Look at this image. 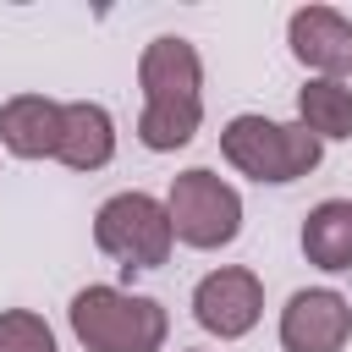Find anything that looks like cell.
Wrapping results in <instances>:
<instances>
[{
  "instance_id": "cell-1",
  "label": "cell",
  "mask_w": 352,
  "mask_h": 352,
  "mask_svg": "<svg viewBox=\"0 0 352 352\" xmlns=\"http://www.w3.org/2000/svg\"><path fill=\"white\" fill-rule=\"evenodd\" d=\"M66 319L82 352H165V336H170V314L160 297H143L110 280L72 292Z\"/></svg>"
},
{
  "instance_id": "cell-2",
  "label": "cell",
  "mask_w": 352,
  "mask_h": 352,
  "mask_svg": "<svg viewBox=\"0 0 352 352\" xmlns=\"http://www.w3.org/2000/svg\"><path fill=\"white\" fill-rule=\"evenodd\" d=\"M220 154L236 176H248L258 187H292L308 170H319L324 143L302 121H270L258 110H242L220 126Z\"/></svg>"
},
{
  "instance_id": "cell-3",
  "label": "cell",
  "mask_w": 352,
  "mask_h": 352,
  "mask_svg": "<svg viewBox=\"0 0 352 352\" xmlns=\"http://www.w3.org/2000/svg\"><path fill=\"white\" fill-rule=\"evenodd\" d=\"M165 214H170V231L182 248H198V253H214V248H231L242 236V192L214 176L209 165H192L182 176H170L165 187Z\"/></svg>"
},
{
  "instance_id": "cell-4",
  "label": "cell",
  "mask_w": 352,
  "mask_h": 352,
  "mask_svg": "<svg viewBox=\"0 0 352 352\" xmlns=\"http://www.w3.org/2000/svg\"><path fill=\"white\" fill-rule=\"evenodd\" d=\"M94 248L126 270H160L176 248V231H170V214H165V198L154 192H110L99 209H94Z\"/></svg>"
},
{
  "instance_id": "cell-5",
  "label": "cell",
  "mask_w": 352,
  "mask_h": 352,
  "mask_svg": "<svg viewBox=\"0 0 352 352\" xmlns=\"http://www.w3.org/2000/svg\"><path fill=\"white\" fill-rule=\"evenodd\" d=\"M192 319H198V330H209L220 341L253 336L258 319H264V280L248 264H220V270L198 275V286H192Z\"/></svg>"
},
{
  "instance_id": "cell-6",
  "label": "cell",
  "mask_w": 352,
  "mask_h": 352,
  "mask_svg": "<svg viewBox=\"0 0 352 352\" xmlns=\"http://www.w3.org/2000/svg\"><path fill=\"white\" fill-rule=\"evenodd\" d=\"M280 352H341L352 341V302L336 286H302L275 319Z\"/></svg>"
},
{
  "instance_id": "cell-7",
  "label": "cell",
  "mask_w": 352,
  "mask_h": 352,
  "mask_svg": "<svg viewBox=\"0 0 352 352\" xmlns=\"http://www.w3.org/2000/svg\"><path fill=\"white\" fill-rule=\"evenodd\" d=\"M143 104H204V55L182 33H160L138 55Z\"/></svg>"
},
{
  "instance_id": "cell-8",
  "label": "cell",
  "mask_w": 352,
  "mask_h": 352,
  "mask_svg": "<svg viewBox=\"0 0 352 352\" xmlns=\"http://www.w3.org/2000/svg\"><path fill=\"white\" fill-rule=\"evenodd\" d=\"M286 44L292 60L308 66V77H352V16L336 6H297L286 16Z\"/></svg>"
},
{
  "instance_id": "cell-9",
  "label": "cell",
  "mask_w": 352,
  "mask_h": 352,
  "mask_svg": "<svg viewBox=\"0 0 352 352\" xmlns=\"http://www.w3.org/2000/svg\"><path fill=\"white\" fill-rule=\"evenodd\" d=\"M55 160L66 170H104L116 160V116L99 99H66L60 104V148Z\"/></svg>"
},
{
  "instance_id": "cell-10",
  "label": "cell",
  "mask_w": 352,
  "mask_h": 352,
  "mask_svg": "<svg viewBox=\"0 0 352 352\" xmlns=\"http://www.w3.org/2000/svg\"><path fill=\"white\" fill-rule=\"evenodd\" d=\"M0 148L16 154V160H55V148H60V99L11 94L0 104Z\"/></svg>"
},
{
  "instance_id": "cell-11",
  "label": "cell",
  "mask_w": 352,
  "mask_h": 352,
  "mask_svg": "<svg viewBox=\"0 0 352 352\" xmlns=\"http://www.w3.org/2000/svg\"><path fill=\"white\" fill-rule=\"evenodd\" d=\"M302 258L324 275H341L352 270V198H319L308 214H302Z\"/></svg>"
},
{
  "instance_id": "cell-12",
  "label": "cell",
  "mask_w": 352,
  "mask_h": 352,
  "mask_svg": "<svg viewBox=\"0 0 352 352\" xmlns=\"http://www.w3.org/2000/svg\"><path fill=\"white\" fill-rule=\"evenodd\" d=\"M297 121L319 143H346L352 138V82H341V77H308L297 88Z\"/></svg>"
},
{
  "instance_id": "cell-13",
  "label": "cell",
  "mask_w": 352,
  "mask_h": 352,
  "mask_svg": "<svg viewBox=\"0 0 352 352\" xmlns=\"http://www.w3.org/2000/svg\"><path fill=\"white\" fill-rule=\"evenodd\" d=\"M204 126V104H143L138 110V143L148 154H176L198 138Z\"/></svg>"
},
{
  "instance_id": "cell-14",
  "label": "cell",
  "mask_w": 352,
  "mask_h": 352,
  "mask_svg": "<svg viewBox=\"0 0 352 352\" xmlns=\"http://www.w3.org/2000/svg\"><path fill=\"white\" fill-rule=\"evenodd\" d=\"M0 352H60L55 330L33 308H0Z\"/></svg>"
},
{
  "instance_id": "cell-15",
  "label": "cell",
  "mask_w": 352,
  "mask_h": 352,
  "mask_svg": "<svg viewBox=\"0 0 352 352\" xmlns=\"http://www.w3.org/2000/svg\"><path fill=\"white\" fill-rule=\"evenodd\" d=\"M187 352H204V346H187Z\"/></svg>"
}]
</instances>
